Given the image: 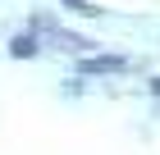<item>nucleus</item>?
I'll list each match as a JSON object with an SVG mask.
<instances>
[{
	"mask_svg": "<svg viewBox=\"0 0 160 155\" xmlns=\"http://www.w3.org/2000/svg\"><path fill=\"white\" fill-rule=\"evenodd\" d=\"M32 36H41V46H50V50H64V55H87V50L96 46L92 36H82V32H69V27H60L50 14H32V27H28Z\"/></svg>",
	"mask_w": 160,
	"mask_h": 155,
	"instance_id": "nucleus-1",
	"label": "nucleus"
},
{
	"mask_svg": "<svg viewBox=\"0 0 160 155\" xmlns=\"http://www.w3.org/2000/svg\"><path fill=\"white\" fill-rule=\"evenodd\" d=\"M78 73H128V55H82Z\"/></svg>",
	"mask_w": 160,
	"mask_h": 155,
	"instance_id": "nucleus-2",
	"label": "nucleus"
},
{
	"mask_svg": "<svg viewBox=\"0 0 160 155\" xmlns=\"http://www.w3.org/2000/svg\"><path fill=\"white\" fill-rule=\"evenodd\" d=\"M41 50H46V46H41V36H32V32H18L9 41V55H14V60H32V55H41Z\"/></svg>",
	"mask_w": 160,
	"mask_h": 155,
	"instance_id": "nucleus-3",
	"label": "nucleus"
},
{
	"mask_svg": "<svg viewBox=\"0 0 160 155\" xmlns=\"http://www.w3.org/2000/svg\"><path fill=\"white\" fill-rule=\"evenodd\" d=\"M64 5H69V9H73V14H101L96 5H92V0H64Z\"/></svg>",
	"mask_w": 160,
	"mask_h": 155,
	"instance_id": "nucleus-4",
	"label": "nucleus"
},
{
	"mask_svg": "<svg viewBox=\"0 0 160 155\" xmlns=\"http://www.w3.org/2000/svg\"><path fill=\"white\" fill-rule=\"evenodd\" d=\"M151 96H160V78H151Z\"/></svg>",
	"mask_w": 160,
	"mask_h": 155,
	"instance_id": "nucleus-5",
	"label": "nucleus"
}]
</instances>
